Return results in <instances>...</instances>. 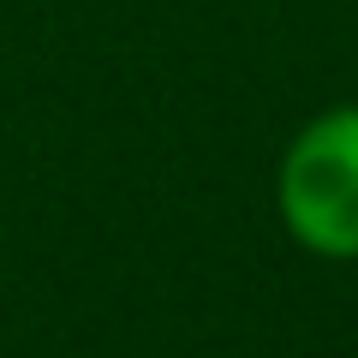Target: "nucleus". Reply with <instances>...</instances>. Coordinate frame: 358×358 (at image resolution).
Returning <instances> with one entry per match:
<instances>
[{"label": "nucleus", "instance_id": "1", "mask_svg": "<svg viewBox=\"0 0 358 358\" xmlns=\"http://www.w3.org/2000/svg\"><path fill=\"white\" fill-rule=\"evenodd\" d=\"M275 221L317 263H358V102L322 108L287 138Z\"/></svg>", "mask_w": 358, "mask_h": 358}]
</instances>
